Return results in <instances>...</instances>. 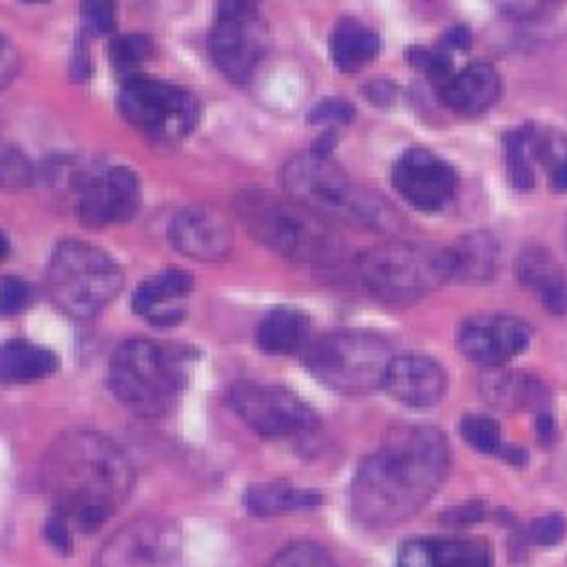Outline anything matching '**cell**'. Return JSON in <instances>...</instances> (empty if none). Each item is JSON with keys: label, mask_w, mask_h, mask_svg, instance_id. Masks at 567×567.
Instances as JSON below:
<instances>
[{"label": "cell", "mask_w": 567, "mask_h": 567, "mask_svg": "<svg viewBox=\"0 0 567 567\" xmlns=\"http://www.w3.org/2000/svg\"><path fill=\"white\" fill-rule=\"evenodd\" d=\"M2 42H4V40H2V38H0V44H2Z\"/></svg>", "instance_id": "obj_50"}, {"label": "cell", "mask_w": 567, "mask_h": 567, "mask_svg": "<svg viewBox=\"0 0 567 567\" xmlns=\"http://www.w3.org/2000/svg\"><path fill=\"white\" fill-rule=\"evenodd\" d=\"M551 188L556 193H567V159L551 171Z\"/></svg>", "instance_id": "obj_45"}, {"label": "cell", "mask_w": 567, "mask_h": 567, "mask_svg": "<svg viewBox=\"0 0 567 567\" xmlns=\"http://www.w3.org/2000/svg\"><path fill=\"white\" fill-rule=\"evenodd\" d=\"M532 328L512 315H478L461 323L456 346L465 359L483 368H498L523 352Z\"/></svg>", "instance_id": "obj_15"}, {"label": "cell", "mask_w": 567, "mask_h": 567, "mask_svg": "<svg viewBox=\"0 0 567 567\" xmlns=\"http://www.w3.org/2000/svg\"><path fill=\"white\" fill-rule=\"evenodd\" d=\"M84 27L95 35H111L115 29V4L113 0H84L82 4Z\"/></svg>", "instance_id": "obj_35"}, {"label": "cell", "mask_w": 567, "mask_h": 567, "mask_svg": "<svg viewBox=\"0 0 567 567\" xmlns=\"http://www.w3.org/2000/svg\"><path fill=\"white\" fill-rule=\"evenodd\" d=\"M33 171L29 159L13 146L0 142V186L22 188L31 182Z\"/></svg>", "instance_id": "obj_33"}, {"label": "cell", "mask_w": 567, "mask_h": 567, "mask_svg": "<svg viewBox=\"0 0 567 567\" xmlns=\"http://www.w3.org/2000/svg\"><path fill=\"white\" fill-rule=\"evenodd\" d=\"M518 279L523 286L536 290L538 295L560 281H565L558 264L551 259L549 252H545L543 248L534 246V248H525L518 257Z\"/></svg>", "instance_id": "obj_28"}, {"label": "cell", "mask_w": 567, "mask_h": 567, "mask_svg": "<svg viewBox=\"0 0 567 567\" xmlns=\"http://www.w3.org/2000/svg\"><path fill=\"white\" fill-rule=\"evenodd\" d=\"M111 62L115 71H120L124 78L140 73L142 64L151 58L153 53V42L142 35V33H124L111 40L109 47Z\"/></svg>", "instance_id": "obj_29"}, {"label": "cell", "mask_w": 567, "mask_h": 567, "mask_svg": "<svg viewBox=\"0 0 567 567\" xmlns=\"http://www.w3.org/2000/svg\"><path fill=\"white\" fill-rule=\"evenodd\" d=\"M536 434L540 439V443H549L554 436V419L549 412H538L536 414Z\"/></svg>", "instance_id": "obj_44"}, {"label": "cell", "mask_w": 567, "mask_h": 567, "mask_svg": "<svg viewBox=\"0 0 567 567\" xmlns=\"http://www.w3.org/2000/svg\"><path fill=\"white\" fill-rule=\"evenodd\" d=\"M71 529L73 527L66 516H62L60 512H51V516L47 518V525H44V536L55 551L71 554V549H73V532Z\"/></svg>", "instance_id": "obj_38"}, {"label": "cell", "mask_w": 567, "mask_h": 567, "mask_svg": "<svg viewBox=\"0 0 567 567\" xmlns=\"http://www.w3.org/2000/svg\"><path fill=\"white\" fill-rule=\"evenodd\" d=\"M190 290L193 277L186 270H162L135 288L131 308L153 326H173L186 317Z\"/></svg>", "instance_id": "obj_19"}, {"label": "cell", "mask_w": 567, "mask_h": 567, "mask_svg": "<svg viewBox=\"0 0 567 567\" xmlns=\"http://www.w3.org/2000/svg\"><path fill=\"white\" fill-rule=\"evenodd\" d=\"M47 284L51 301L64 315L89 319L117 297L124 275L117 261L102 248L69 239L55 246Z\"/></svg>", "instance_id": "obj_6"}, {"label": "cell", "mask_w": 567, "mask_h": 567, "mask_svg": "<svg viewBox=\"0 0 567 567\" xmlns=\"http://www.w3.org/2000/svg\"><path fill=\"white\" fill-rule=\"evenodd\" d=\"M458 434L476 452L492 454V452H498L501 447L498 423L487 414H465L458 421Z\"/></svg>", "instance_id": "obj_31"}, {"label": "cell", "mask_w": 567, "mask_h": 567, "mask_svg": "<svg viewBox=\"0 0 567 567\" xmlns=\"http://www.w3.org/2000/svg\"><path fill=\"white\" fill-rule=\"evenodd\" d=\"M450 279L465 284L489 281L498 264V244L485 230H474L458 237L452 246L445 248Z\"/></svg>", "instance_id": "obj_21"}, {"label": "cell", "mask_w": 567, "mask_h": 567, "mask_svg": "<svg viewBox=\"0 0 567 567\" xmlns=\"http://www.w3.org/2000/svg\"><path fill=\"white\" fill-rule=\"evenodd\" d=\"M261 0H219V4L226 7H250V9H259Z\"/></svg>", "instance_id": "obj_46"}, {"label": "cell", "mask_w": 567, "mask_h": 567, "mask_svg": "<svg viewBox=\"0 0 567 567\" xmlns=\"http://www.w3.org/2000/svg\"><path fill=\"white\" fill-rule=\"evenodd\" d=\"M58 370L53 350L27 341L7 339L0 346V381L2 383H31L51 377Z\"/></svg>", "instance_id": "obj_23"}, {"label": "cell", "mask_w": 567, "mask_h": 567, "mask_svg": "<svg viewBox=\"0 0 567 567\" xmlns=\"http://www.w3.org/2000/svg\"><path fill=\"white\" fill-rule=\"evenodd\" d=\"M9 252H11V244H9L7 235L0 230V261H4L9 257Z\"/></svg>", "instance_id": "obj_48"}, {"label": "cell", "mask_w": 567, "mask_h": 567, "mask_svg": "<svg viewBox=\"0 0 567 567\" xmlns=\"http://www.w3.org/2000/svg\"><path fill=\"white\" fill-rule=\"evenodd\" d=\"M396 193L416 210L436 213L456 193V173L439 155L425 148H408L396 157L390 173Z\"/></svg>", "instance_id": "obj_14"}, {"label": "cell", "mask_w": 567, "mask_h": 567, "mask_svg": "<svg viewBox=\"0 0 567 567\" xmlns=\"http://www.w3.org/2000/svg\"><path fill=\"white\" fill-rule=\"evenodd\" d=\"M208 49L215 66L235 84H244L268 49V27L259 9L219 4Z\"/></svg>", "instance_id": "obj_12"}, {"label": "cell", "mask_w": 567, "mask_h": 567, "mask_svg": "<svg viewBox=\"0 0 567 567\" xmlns=\"http://www.w3.org/2000/svg\"><path fill=\"white\" fill-rule=\"evenodd\" d=\"M186 352L175 346L133 337L109 361L111 392L131 412L157 419L168 414L186 385Z\"/></svg>", "instance_id": "obj_4"}, {"label": "cell", "mask_w": 567, "mask_h": 567, "mask_svg": "<svg viewBox=\"0 0 567 567\" xmlns=\"http://www.w3.org/2000/svg\"><path fill=\"white\" fill-rule=\"evenodd\" d=\"M117 106L133 128L164 144L186 137L199 120V102L190 91L144 73L124 78Z\"/></svg>", "instance_id": "obj_9"}, {"label": "cell", "mask_w": 567, "mask_h": 567, "mask_svg": "<svg viewBox=\"0 0 567 567\" xmlns=\"http://www.w3.org/2000/svg\"><path fill=\"white\" fill-rule=\"evenodd\" d=\"M308 372L341 394H363L383 388L392 348L385 339L361 330H339L310 339L301 352Z\"/></svg>", "instance_id": "obj_7"}, {"label": "cell", "mask_w": 567, "mask_h": 567, "mask_svg": "<svg viewBox=\"0 0 567 567\" xmlns=\"http://www.w3.org/2000/svg\"><path fill=\"white\" fill-rule=\"evenodd\" d=\"M354 117V106L341 97H326L317 102L310 113V124H348Z\"/></svg>", "instance_id": "obj_36"}, {"label": "cell", "mask_w": 567, "mask_h": 567, "mask_svg": "<svg viewBox=\"0 0 567 567\" xmlns=\"http://www.w3.org/2000/svg\"><path fill=\"white\" fill-rule=\"evenodd\" d=\"M33 303V288L13 275L0 277V315L13 317Z\"/></svg>", "instance_id": "obj_34"}, {"label": "cell", "mask_w": 567, "mask_h": 567, "mask_svg": "<svg viewBox=\"0 0 567 567\" xmlns=\"http://www.w3.org/2000/svg\"><path fill=\"white\" fill-rule=\"evenodd\" d=\"M268 567H339V563L321 545L297 540L279 549Z\"/></svg>", "instance_id": "obj_30"}, {"label": "cell", "mask_w": 567, "mask_h": 567, "mask_svg": "<svg viewBox=\"0 0 567 567\" xmlns=\"http://www.w3.org/2000/svg\"><path fill=\"white\" fill-rule=\"evenodd\" d=\"M501 95V80L487 62H474L439 84L441 102L458 115H481Z\"/></svg>", "instance_id": "obj_20"}, {"label": "cell", "mask_w": 567, "mask_h": 567, "mask_svg": "<svg viewBox=\"0 0 567 567\" xmlns=\"http://www.w3.org/2000/svg\"><path fill=\"white\" fill-rule=\"evenodd\" d=\"M171 241L190 259L221 261L233 250V226L210 206H190L173 217Z\"/></svg>", "instance_id": "obj_16"}, {"label": "cell", "mask_w": 567, "mask_h": 567, "mask_svg": "<svg viewBox=\"0 0 567 567\" xmlns=\"http://www.w3.org/2000/svg\"><path fill=\"white\" fill-rule=\"evenodd\" d=\"M565 529H567V525L560 514H545L529 523L527 536L534 545L549 547V545H556L565 536Z\"/></svg>", "instance_id": "obj_37"}, {"label": "cell", "mask_w": 567, "mask_h": 567, "mask_svg": "<svg viewBox=\"0 0 567 567\" xmlns=\"http://www.w3.org/2000/svg\"><path fill=\"white\" fill-rule=\"evenodd\" d=\"M396 567H492V549L474 536H423L401 545Z\"/></svg>", "instance_id": "obj_18"}, {"label": "cell", "mask_w": 567, "mask_h": 567, "mask_svg": "<svg viewBox=\"0 0 567 567\" xmlns=\"http://www.w3.org/2000/svg\"><path fill=\"white\" fill-rule=\"evenodd\" d=\"M363 286L381 301H416L450 281L445 248L416 241H388L359 257Z\"/></svg>", "instance_id": "obj_8"}, {"label": "cell", "mask_w": 567, "mask_h": 567, "mask_svg": "<svg viewBox=\"0 0 567 567\" xmlns=\"http://www.w3.org/2000/svg\"><path fill=\"white\" fill-rule=\"evenodd\" d=\"M228 405L264 439H292L319 425L315 410L284 385L237 381L228 390Z\"/></svg>", "instance_id": "obj_10"}, {"label": "cell", "mask_w": 567, "mask_h": 567, "mask_svg": "<svg viewBox=\"0 0 567 567\" xmlns=\"http://www.w3.org/2000/svg\"><path fill=\"white\" fill-rule=\"evenodd\" d=\"M494 7H498L503 13L512 18H532L536 16L547 0H492Z\"/></svg>", "instance_id": "obj_39"}, {"label": "cell", "mask_w": 567, "mask_h": 567, "mask_svg": "<svg viewBox=\"0 0 567 567\" xmlns=\"http://www.w3.org/2000/svg\"><path fill=\"white\" fill-rule=\"evenodd\" d=\"M93 567H184L182 529L164 516H137L104 540Z\"/></svg>", "instance_id": "obj_11"}, {"label": "cell", "mask_w": 567, "mask_h": 567, "mask_svg": "<svg viewBox=\"0 0 567 567\" xmlns=\"http://www.w3.org/2000/svg\"><path fill=\"white\" fill-rule=\"evenodd\" d=\"M503 153L509 184L518 190H529L534 186V168L529 159V128L507 131L503 135Z\"/></svg>", "instance_id": "obj_27"}, {"label": "cell", "mask_w": 567, "mask_h": 567, "mask_svg": "<svg viewBox=\"0 0 567 567\" xmlns=\"http://www.w3.org/2000/svg\"><path fill=\"white\" fill-rule=\"evenodd\" d=\"M42 483L53 512L71 527L91 534L100 529L128 498L135 470L124 450L95 430H69L47 450Z\"/></svg>", "instance_id": "obj_2"}, {"label": "cell", "mask_w": 567, "mask_h": 567, "mask_svg": "<svg viewBox=\"0 0 567 567\" xmlns=\"http://www.w3.org/2000/svg\"><path fill=\"white\" fill-rule=\"evenodd\" d=\"M394 93H396V89L383 80H374L365 86V97L379 106H388L394 100Z\"/></svg>", "instance_id": "obj_42"}, {"label": "cell", "mask_w": 567, "mask_h": 567, "mask_svg": "<svg viewBox=\"0 0 567 567\" xmlns=\"http://www.w3.org/2000/svg\"><path fill=\"white\" fill-rule=\"evenodd\" d=\"M450 467V447L441 430L423 423L392 427L368 454L352 478L354 516L370 527L412 518L441 487Z\"/></svg>", "instance_id": "obj_1"}, {"label": "cell", "mask_w": 567, "mask_h": 567, "mask_svg": "<svg viewBox=\"0 0 567 567\" xmlns=\"http://www.w3.org/2000/svg\"><path fill=\"white\" fill-rule=\"evenodd\" d=\"M405 58L412 66H416L419 71L427 73L430 80L434 82H445L454 71H452V58L445 49H421V47H412L405 51Z\"/></svg>", "instance_id": "obj_32"}, {"label": "cell", "mask_w": 567, "mask_h": 567, "mask_svg": "<svg viewBox=\"0 0 567 567\" xmlns=\"http://www.w3.org/2000/svg\"><path fill=\"white\" fill-rule=\"evenodd\" d=\"M379 35L357 20H341L330 35V55L339 71L354 73L377 58Z\"/></svg>", "instance_id": "obj_26"}, {"label": "cell", "mask_w": 567, "mask_h": 567, "mask_svg": "<svg viewBox=\"0 0 567 567\" xmlns=\"http://www.w3.org/2000/svg\"><path fill=\"white\" fill-rule=\"evenodd\" d=\"M503 456H505L509 463H523V461H525V454H523V452H518V450H514V447L505 450V452H503Z\"/></svg>", "instance_id": "obj_47"}, {"label": "cell", "mask_w": 567, "mask_h": 567, "mask_svg": "<svg viewBox=\"0 0 567 567\" xmlns=\"http://www.w3.org/2000/svg\"><path fill=\"white\" fill-rule=\"evenodd\" d=\"M319 503H321L319 492L295 487L286 481L252 483L244 492V505L255 516H279L288 512L310 509Z\"/></svg>", "instance_id": "obj_24"}, {"label": "cell", "mask_w": 567, "mask_h": 567, "mask_svg": "<svg viewBox=\"0 0 567 567\" xmlns=\"http://www.w3.org/2000/svg\"><path fill=\"white\" fill-rule=\"evenodd\" d=\"M71 188L75 195V215L91 228L128 221L142 204L140 179L126 166L75 173Z\"/></svg>", "instance_id": "obj_13"}, {"label": "cell", "mask_w": 567, "mask_h": 567, "mask_svg": "<svg viewBox=\"0 0 567 567\" xmlns=\"http://www.w3.org/2000/svg\"><path fill=\"white\" fill-rule=\"evenodd\" d=\"M540 303L551 315H567V281H560L540 292Z\"/></svg>", "instance_id": "obj_40"}, {"label": "cell", "mask_w": 567, "mask_h": 567, "mask_svg": "<svg viewBox=\"0 0 567 567\" xmlns=\"http://www.w3.org/2000/svg\"><path fill=\"white\" fill-rule=\"evenodd\" d=\"M22 2H47V0H22Z\"/></svg>", "instance_id": "obj_49"}, {"label": "cell", "mask_w": 567, "mask_h": 567, "mask_svg": "<svg viewBox=\"0 0 567 567\" xmlns=\"http://www.w3.org/2000/svg\"><path fill=\"white\" fill-rule=\"evenodd\" d=\"M383 388L408 408H432L445 396L447 372L427 354H394Z\"/></svg>", "instance_id": "obj_17"}, {"label": "cell", "mask_w": 567, "mask_h": 567, "mask_svg": "<svg viewBox=\"0 0 567 567\" xmlns=\"http://www.w3.org/2000/svg\"><path fill=\"white\" fill-rule=\"evenodd\" d=\"M235 206L250 235L290 261L321 264L339 250V239L326 219L295 199L255 188L239 193Z\"/></svg>", "instance_id": "obj_5"}, {"label": "cell", "mask_w": 567, "mask_h": 567, "mask_svg": "<svg viewBox=\"0 0 567 567\" xmlns=\"http://www.w3.org/2000/svg\"><path fill=\"white\" fill-rule=\"evenodd\" d=\"M281 184L290 199L323 219H337L368 230H394L399 217L377 193L354 184L330 155L301 153L281 168Z\"/></svg>", "instance_id": "obj_3"}, {"label": "cell", "mask_w": 567, "mask_h": 567, "mask_svg": "<svg viewBox=\"0 0 567 567\" xmlns=\"http://www.w3.org/2000/svg\"><path fill=\"white\" fill-rule=\"evenodd\" d=\"M483 394L503 410H538L545 408L549 392L543 381L527 372H501L483 381Z\"/></svg>", "instance_id": "obj_25"}, {"label": "cell", "mask_w": 567, "mask_h": 567, "mask_svg": "<svg viewBox=\"0 0 567 567\" xmlns=\"http://www.w3.org/2000/svg\"><path fill=\"white\" fill-rule=\"evenodd\" d=\"M16 71H18V55L9 47V42H2L0 44V89H4L13 80Z\"/></svg>", "instance_id": "obj_41"}, {"label": "cell", "mask_w": 567, "mask_h": 567, "mask_svg": "<svg viewBox=\"0 0 567 567\" xmlns=\"http://www.w3.org/2000/svg\"><path fill=\"white\" fill-rule=\"evenodd\" d=\"M255 343L266 354H297L310 343V319L292 306L270 310L255 330Z\"/></svg>", "instance_id": "obj_22"}, {"label": "cell", "mask_w": 567, "mask_h": 567, "mask_svg": "<svg viewBox=\"0 0 567 567\" xmlns=\"http://www.w3.org/2000/svg\"><path fill=\"white\" fill-rule=\"evenodd\" d=\"M445 47H452V49H470V42H472V33L465 24H456L452 29H447L443 33V40H441Z\"/></svg>", "instance_id": "obj_43"}]
</instances>
